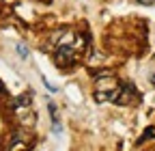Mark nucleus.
Returning <instances> with one entry per match:
<instances>
[{
    "instance_id": "obj_13",
    "label": "nucleus",
    "mask_w": 155,
    "mask_h": 151,
    "mask_svg": "<svg viewBox=\"0 0 155 151\" xmlns=\"http://www.w3.org/2000/svg\"><path fill=\"white\" fill-rule=\"evenodd\" d=\"M41 2H52V0H41Z\"/></svg>"
},
{
    "instance_id": "obj_12",
    "label": "nucleus",
    "mask_w": 155,
    "mask_h": 151,
    "mask_svg": "<svg viewBox=\"0 0 155 151\" xmlns=\"http://www.w3.org/2000/svg\"><path fill=\"white\" fill-rule=\"evenodd\" d=\"M2 91H5V89H2V82H0V93H2Z\"/></svg>"
},
{
    "instance_id": "obj_3",
    "label": "nucleus",
    "mask_w": 155,
    "mask_h": 151,
    "mask_svg": "<svg viewBox=\"0 0 155 151\" xmlns=\"http://www.w3.org/2000/svg\"><path fill=\"white\" fill-rule=\"evenodd\" d=\"M13 110H15V117H17V121L22 123V125H28V127L35 125V119L37 117H35V112L30 110V106H15Z\"/></svg>"
},
{
    "instance_id": "obj_9",
    "label": "nucleus",
    "mask_w": 155,
    "mask_h": 151,
    "mask_svg": "<svg viewBox=\"0 0 155 151\" xmlns=\"http://www.w3.org/2000/svg\"><path fill=\"white\" fill-rule=\"evenodd\" d=\"M17 54L22 56V59H26V56H28V48L24 43H17Z\"/></svg>"
},
{
    "instance_id": "obj_1",
    "label": "nucleus",
    "mask_w": 155,
    "mask_h": 151,
    "mask_svg": "<svg viewBox=\"0 0 155 151\" xmlns=\"http://www.w3.org/2000/svg\"><path fill=\"white\" fill-rule=\"evenodd\" d=\"M119 80L114 78L112 73H104L99 76V80H97V89H95V99L104 104V102H114L116 97H119Z\"/></svg>"
},
{
    "instance_id": "obj_11",
    "label": "nucleus",
    "mask_w": 155,
    "mask_h": 151,
    "mask_svg": "<svg viewBox=\"0 0 155 151\" xmlns=\"http://www.w3.org/2000/svg\"><path fill=\"white\" fill-rule=\"evenodd\" d=\"M151 82H153V84H155V71H153V76H151Z\"/></svg>"
},
{
    "instance_id": "obj_10",
    "label": "nucleus",
    "mask_w": 155,
    "mask_h": 151,
    "mask_svg": "<svg viewBox=\"0 0 155 151\" xmlns=\"http://www.w3.org/2000/svg\"><path fill=\"white\" fill-rule=\"evenodd\" d=\"M138 5H144V7H151V5H155V0H136Z\"/></svg>"
},
{
    "instance_id": "obj_2",
    "label": "nucleus",
    "mask_w": 155,
    "mask_h": 151,
    "mask_svg": "<svg viewBox=\"0 0 155 151\" xmlns=\"http://www.w3.org/2000/svg\"><path fill=\"white\" fill-rule=\"evenodd\" d=\"M78 59H80V52L75 45H58L54 52V61L58 67H71L78 63Z\"/></svg>"
},
{
    "instance_id": "obj_7",
    "label": "nucleus",
    "mask_w": 155,
    "mask_h": 151,
    "mask_svg": "<svg viewBox=\"0 0 155 151\" xmlns=\"http://www.w3.org/2000/svg\"><path fill=\"white\" fill-rule=\"evenodd\" d=\"M153 138H155V127H147V129L142 132V136H140L138 145H142V143H147V140H153Z\"/></svg>"
},
{
    "instance_id": "obj_4",
    "label": "nucleus",
    "mask_w": 155,
    "mask_h": 151,
    "mask_svg": "<svg viewBox=\"0 0 155 151\" xmlns=\"http://www.w3.org/2000/svg\"><path fill=\"white\" fill-rule=\"evenodd\" d=\"M134 95H136V91H134L129 84H123V86H121V91H119V97H116L114 102L119 104V106H127V104H131V102H134Z\"/></svg>"
},
{
    "instance_id": "obj_5",
    "label": "nucleus",
    "mask_w": 155,
    "mask_h": 151,
    "mask_svg": "<svg viewBox=\"0 0 155 151\" xmlns=\"http://www.w3.org/2000/svg\"><path fill=\"white\" fill-rule=\"evenodd\" d=\"M11 138H13V140L7 145L9 149H26V147H30V140H28V134H26V132H17V134H13Z\"/></svg>"
},
{
    "instance_id": "obj_6",
    "label": "nucleus",
    "mask_w": 155,
    "mask_h": 151,
    "mask_svg": "<svg viewBox=\"0 0 155 151\" xmlns=\"http://www.w3.org/2000/svg\"><path fill=\"white\" fill-rule=\"evenodd\" d=\"M48 108H50V115H52V127H54V132H61V121H58V115H56V106L50 104Z\"/></svg>"
},
{
    "instance_id": "obj_8",
    "label": "nucleus",
    "mask_w": 155,
    "mask_h": 151,
    "mask_svg": "<svg viewBox=\"0 0 155 151\" xmlns=\"http://www.w3.org/2000/svg\"><path fill=\"white\" fill-rule=\"evenodd\" d=\"M15 106H30V93H24V95H19L15 102H13V108Z\"/></svg>"
}]
</instances>
